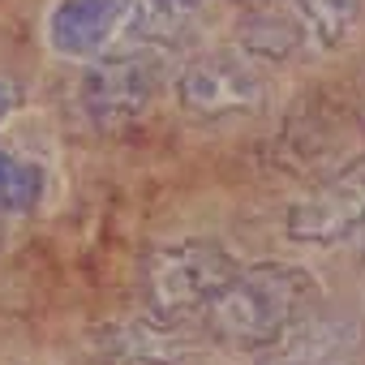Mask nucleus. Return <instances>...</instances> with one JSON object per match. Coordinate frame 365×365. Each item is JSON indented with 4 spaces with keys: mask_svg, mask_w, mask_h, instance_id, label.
I'll use <instances>...</instances> for the list:
<instances>
[{
    "mask_svg": "<svg viewBox=\"0 0 365 365\" xmlns=\"http://www.w3.org/2000/svg\"><path fill=\"white\" fill-rule=\"evenodd\" d=\"M207 18V0H129V31L150 43H180Z\"/></svg>",
    "mask_w": 365,
    "mask_h": 365,
    "instance_id": "7",
    "label": "nucleus"
},
{
    "mask_svg": "<svg viewBox=\"0 0 365 365\" xmlns=\"http://www.w3.org/2000/svg\"><path fill=\"white\" fill-rule=\"evenodd\" d=\"M232 275H237V262L215 241H180V245L155 250L146 258L142 288H146V301L155 314L176 318L185 309L207 305Z\"/></svg>",
    "mask_w": 365,
    "mask_h": 365,
    "instance_id": "2",
    "label": "nucleus"
},
{
    "mask_svg": "<svg viewBox=\"0 0 365 365\" xmlns=\"http://www.w3.org/2000/svg\"><path fill=\"white\" fill-rule=\"evenodd\" d=\"M305 22L327 39V43H339L348 39L352 22H356V9H361V0H297Z\"/></svg>",
    "mask_w": 365,
    "mask_h": 365,
    "instance_id": "10",
    "label": "nucleus"
},
{
    "mask_svg": "<svg viewBox=\"0 0 365 365\" xmlns=\"http://www.w3.org/2000/svg\"><path fill=\"white\" fill-rule=\"evenodd\" d=\"M237 39H241V48H245L250 56H258V61H284V56H292V52L301 48L305 31H301L292 18L275 14V9H254V14H245V18L237 22Z\"/></svg>",
    "mask_w": 365,
    "mask_h": 365,
    "instance_id": "8",
    "label": "nucleus"
},
{
    "mask_svg": "<svg viewBox=\"0 0 365 365\" xmlns=\"http://www.w3.org/2000/svg\"><path fill=\"white\" fill-rule=\"evenodd\" d=\"M150 95H155V73L138 56L95 61L86 69V78H82V103H86L91 120L108 125V129H120L133 116H142Z\"/></svg>",
    "mask_w": 365,
    "mask_h": 365,
    "instance_id": "5",
    "label": "nucleus"
},
{
    "mask_svg": "<svg viewBox=\"0 0 365 365\" xmlns=\"http://www.w3.org/2000/svg\"><path fill=\"white\" fill-rule=\"evenodd\" d=\"M14 99H18V86H14V82H5V78H0V116H5V112L14 108Z\"/></svg>",
    "mask_w": 365,
    "mask_h": 365,
    "instance_id": "12",
    "label": "nucleus"
},
{
    "mask_svg": "<svg viewBox=\"0 0 365 365\" xmlns=\"http://www.w3.org/2000/svg\"><path fill=\"white\" fill-rule=\"evenodd\" d=\"M176 95L194 116H232V112H254L262 103V78L254 73V65L215 52L180 69Z\"/></svg>",
    "mask_w": 365,
    "mask_h": 365,
    "instance_id": "4",
    "label": "nucleus"
},
{
    "mask_svg": "<svg viewBox=\"0 0 365 365\" xmlns=\"http://www.w3.org/2000/svg\"><path fill=\"white\" fill-rule=\"evenodd\" d=\"M120 18H129V0H65L52 18V43L69 56L95 52L120 26Z\"/></svg>",
    "mask_w": 365,
    "mask_h": 365,
    "instance_id": "6",
    "label": "nucleus"
},
{
    "mask_svg": "<svg viewBox=\"0 0 365 365\" xmlns=\"http://www.w3.org/2000/svg\"><path fill=\"white\" fill-rule=\"evenodd\" d=\"M365 224V159L348 163L288 211V237L327 245Z\"/></svg>",
    "mask_w": 365,
    "mask_h": 365,
    "instance_id": "3",
    "label": "nucleus"
},
{
    "mask_svg": "<svg viewBox=\"0 0 365 365\" xmlns=\"http://www.w3.org/2000/svg\"><path fill=\"white\" fill-rule=\"evenodd\" d=\"M335 335H339V327H322V331L314 335V344H309V348H322V352H331V356H335V348H339V344H335ZM271 365H301V344H288L279 356H271Z\"/></svg>",
    "mask_w": 365,
    "mask_h": 365,
    "instance_id": "11",
    "label": "nucleus"
},
{
    "mask_svg": "<svg viewBox=\"0 0 365 365\" xmlns=\"http://www.w3.org/2000/svg\"><path fill=\"white\" fill-rule=\"evenodd\" d=\"M43 176L31 159H18L9 150H0V211H31L39 202Z\"/></svg>",
    "mask_w": 365,
    "mask_h": 365,
    "instance_id": "9",
    "label": "nucleus"
},
{
    "mask_svg": "<svg viewBox=\"0 0 365 365\" xmlns=\"http://www.w3.org/2000/svg\"><path fill=\"white\" fill-rule=\"evenodd\" d=\"M318 301L314 279L288 262H262L237 271L211 301L207 327L215 339L232 348H271L284 331H292Z\"/></svg>",
    "mask_w": 365,
    "mask_h": 365,
    "instance_id": "1",
    "label": "nucleus"
}]
</instances>
